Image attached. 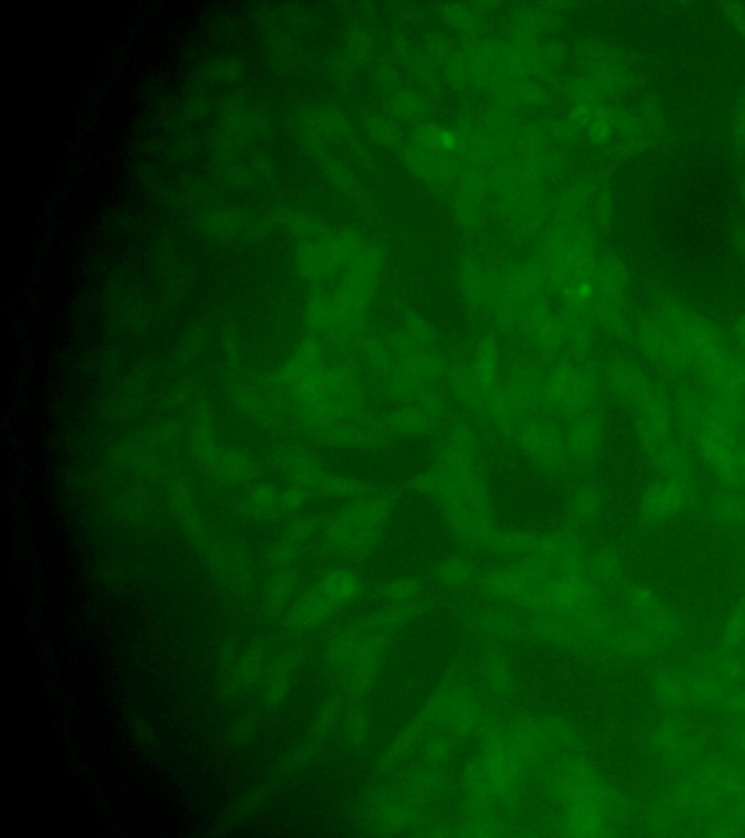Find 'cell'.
Wrapping results in <instances>:
<instances>
[{
  "mask_svg": "<svg viewBox=\"0 0 745 838\" xmlns=\"http://www.w3.org/2000/svg\"><path fill=\"white\" fill-rule=\"evenodd\" d=\"M296 389L304 418L318 434L369 418L368 388L363 375L350 364L324 365Z\"/></svg>",
  "mask_w": 745,
  "mask_h": 838,
  "instance_id": "6da1fadb",
  "label": "cell"
},
{
  "mask_svg": "<svg viewBox=\"0 0 745 838\" xmlns=\"http://www.w3.org/2000/svg\"><path fill=\"white\" fill-rule=\"evenodd\" d=\"M713 516L722 523L745 526V496L738 492H721L712 498Z\"/></svg>",
  "mask_w": 745,
  "mask_h": 838,
  "instance_id": "484cf974",
  "label": "cell"
},
{
  "mask_svg": "<svg viewBox=\"0 0 745 838\" xmlns=\"http://www.w3.org/2000/svg\"><path fill=\"white\" fill-rule=\"evenodd\" d=\"M600 395V378L579 361H560L546 373L543 410L562 418L593 411Z\"/></svg>",
  "mask_w": 745,
  "mask_h": 838,
  "instance_id": "7a4b0ae2",
  "label": "cell"
},
{
  "mask_svg": "<svg viewBox=\"0 0 745 838\" xmlns=\"http://www.w3.org/2000/svg\"><path fill=\"white\" fill-rule=\"evenodd\" d=\"M635 433L651 437H671L673 406L660 389L653 386L634 405Z\"/></svg>",
  "mask_w": 745,
  "mask_h": 838,
  "instance_id": "5bb4252c",
  "label": "cell"
},
{
  "mask_svg": "<svg viewBox=\"0 0 745 838\" xmlns=\"http://www.w3.org/2000/svg\"><path fill=\"white\" fill-rule=\"evenodd\" d=\"M260 712L258 708H251L248 712L242 714L232 730L233 743L242 745L253 740L257 732Z\"/></svg>",
  "mask_w": 745,
  "mask_h": 838,
  "instance_id": "83f0119b",
  "label": "cell"
},
{
  "mask_svg": "<svg viewBox=\"0 0 745 838\" xmlns=\"http://www.w3.org/2000/svg\"><path fill=\"white\" fill-rule=\"evenodd\" d=\"M434 464L454 467L481 466V442L473 425L456 420L445 429L436 448Z\"/></svg>",
  "mask_w": 745,
  "mask_h": 838,
  "instance_id": "52a82bcc",
  "label": "cell"
},
{
  "mask_svg": "<svg viewBox=\"0 0 745 838\" xmlns=\"http://www.w3.org/2000/svg\"><path fill=\"white\" fill-rule=\"evenodd\" d=\"M468 365L479 384L491 393L501 383L502 372H504L500 346L492 340L482 341L475 350Z\"/></svg>",
  "mask_w": 745,
  "mask_h": 838,
  "instance_id": "ffe728a7",
  "label": "cell"
},
{
  "mask_svg": "<svg viewBox=\"0 0 745 838\" xmlns=\"http://www.w3.org/2000/svg\"><path fill=\"white\" fill-rule=\"evenodd\" d=\"M518 448L536 469L550 478H561L571 469L565 432L546 416H530L514 435Z\"/></svg>",
  "mask_w": 745,
  "mask_h": 838,
  "instance_id": "3957f363",
  "label": "cell"
},
{
  "mask_svg": "<svg viewBox=\"0 0 745 838\" xmlns=\"http://www.w3.org/2000/svg\"><path fill=\"white\" fill-rule=\"evenodd\" d=\"M733 700L734 707L739 709V711L745 712V693L737 696V698L731 699Z\"/></svg>",
  "mask_w": 745,
  "mask_h": 838,
  "instance_id": "f546056e",
  "label": "cell"
},
{
  "mask_svg": "<svg viewBox=\"0 0 745 838\" xmlns=\"http://www.w3.org/2000/svg\"><path fill=\"white\" fill-rule=\"evenodd\" d=\"M738 434L707 414L705 428L696 439L702 459L726 487L742 485L738 466Z\"/></svg>",
  "mask_w": 745,
  "mask_h": 838,
  "instance_id": "277c9868",
  "label": "cell"
},
{
  "mask_svg": "<svg viewBox=\"0 0 745 838\" xmlns=\"http://www.w3.org/2000/svg\"><path fill=\"white\" fill-rule=\"evenodd\" d=\"M634 607L647 620L649 629L661 638H669L675 632L674 616L649 590L637 588L632 593Z\"/></svg>",
  "mask_w": 745,
  "mask_h": 838,
  "instance_id": "44dd1931",
  "label": "cell"
},
{
  "mask_svg": "<svg viewBox=\"0 0 745 838\" xmlns=\"http://www.w3.org/2000/svg\"><path fill=\"white\" fill-rule=\"evenodd\" d=\"M653 743H656L657 749H660L661 754L675 760V762H685L696 751L694 749L696 744H694L690 732L680 725H675V723H664L658 728L653 734Z\"/></svg>",
  "mask_w": 745,
  "mask_h": 838,
  "instance_id": "603a6c76",
  "label": "cell"
},
{
  "mask_svg": "<svg viewBox=\"0 0 745 838\" xmlns=\"http://www.w3.org/2000/svg\"><path fill=\"white\" fill-rule=\"evenodd\" d=\"M441 423V418L417 401L402 404L383 420L387 434L397 437H419L434 432Z\"/></svg>",
  "mask_w": 745,
  "mask_h": 838,
  "instance_id": "2e32d148",
  "label": "cell"
},
{
  "mask_svg": "<svg viewBox=\"0 0 745 838\" xmlns=\"http://www.w3.org/2000/svg\"><path fill=\"white\" fill-rule=\"evenodd\" d=\"M638 343L652 363L670 373H683L692 368L688 351L666 325L646 320L639 327Z\"/></svg>",
  "mask_w": 745,
  "mask_h": 838,
  "instance_id": "8992f818",
  "label": "cell"
},
{
  "mask_svg": "<svg viewBox=\"0 0 745 838\" xmlns=\"http://www.w3.org/2000/svg\"><path fill=\"white\" fill-rule=\"evenodd\" d=\"M446 383L457 404L470 414H482L489 393L479 384L468 364L451 365Z\"/></svg>",
  "mask_w": 745,
  "mask_h": 838,
  "instance_id": "d6986e66",
  "label": "cell"
},
{
  "mask_svg": "<svg viewBox=\"0 0 745 838\" xmlns=\"http://www.w3.org/2000/svg\"><path fill=\"white\" fill-rule=\"evenodd\" d=\"M738 466L739 476H742V484L745 485V443L738 444Z\"/></svg>",
  "mask_w": 745,
  "mask_h": 838,
  "instance_id": "f1b7e54d",
  "label": "cell"
},
{
  "mask_svg": "<svg viewBox=\"0 0 745 838\" xmlns=\"http://www.w3.org/2000/svg\"><path fill=\"white\" fill-rule=\"evenodd\" d=\"M308 489L296 485L287 491H274L269 485L254 488L242 502L245 516L257 521H274L290 515L308 499Z\"/></svg>",
  "mask_w": 745,
  "mask_h": 838,
  "instance_id": "9c48e42d",
  "label": "cell"
},
{
  "mask_svg": "<svg viewBox=\"0 0 745 838\" xmlns=\"http://www.w3.org/2000/svg\"><path fill=\"white\" fill-rule=\"evenodd\" d=\"M272 572L273 575L269 576L264 590V608L268 615L274 616L289 603L295 591L296 576L285 567Z\"/></svg>",
  "mask_w": 745,
  "mask_h": 838,
  "instance_id": "d4e9b609",
  "label": "cell"
},
{
  "mask_svg": "<svg viewBox=\"0 0 745 838\" xmlns=\"http://www.w3.org/2000/svg\"><path fill=\"white\" fill-rule=\"evenodd\" d=\"M737 331H738L739 340H742L745 346V315L743 316L742 320H739L737 325Z\"/></svg>",
  "mask_w": 745,
  "mask_h": 838,
  "instance_id": "4dcf8cb0",
  "label": "cell"
},
{
  "mask_svg": "<svg viewBox=\"0 0 745 838\" xmlns=\"http://www.w3.org/2000/svg\"><path fill=\"white\" fill-rule=\"evenodd\" d=\"M481 416L493 432L513 439L521 425L533 415L501 382L489 393Z\"/></svg>",
  "mask_w": 745,
  "mask_h": 838,
  "instance_id": "7c38bea8",
  "label": "cell"
},
{
  "mask_svg": "<svg viewBox=\"0 0 745 838\" xmlns=\"http://www.w3.org/2000/svg\"><path fill=\"white\" fill-rule=\"evenodd\" d=\"M671 406H673L674 421L680 432L696 442L707 421L705 396H702L696 389L683 386L675 391Z\"/></svg>",
  "mask_w": 745,
  "mask_h": 838,
  "instance_id": "e0dca14e",
  "label": "cell"
},
{
  "mask_svg": "<svg viewBox=\"0 0 745 838\" xmlns=\"http://www.w3.org/2000/svg\"><path fill=\"white\" fill-rule=\"evenodd\" d=\"M312 521L300 520L286 530L283 538L269 549L267 556H265L268 570L276 571L287 566V563L296 556L305 540L312 533Z\"/></svg>",
  "mask_w": 745,
  "mask_h": 838,
  "instance_id": "7402d4cb",
  "label": "cell"
},
{
  "mask_svg": "<svg viewBox=\"0 0 745 838\" xmlns=\"http://www.w3.org/2000/svg\"><path fill=\"white\" fill-rule=\"evenodd\" d=\"M643 453L662 478L692 480L693 462L680 444L671 437L637 435Z\"/></svg>",
  "mask_w": 745,
  "mask_h": 838,
  "instance_id": "8fae6325",
  "label": "cell"
},
{
  "mask_svg": "<svg viewBox=\"0 0 745 838\" xmlns=\"http://www.w3.org/2000/svg\"><path fill=\"white\" fill-rule=\"evenodd\" d=\"M693 498L692 480L662 478L649 485L639 501V516L649 524L678 515Z\"/></svg>",
  "mask_w": 745,
  "mask_h": 838,
  "instance_id": "5b68a950",
  "label": "cell"
},
{
  "mask_svg": "<svg viewBox=\"0 0 745 838\" xmlns=\"http://www.w3.org/2000/svg\"><path fill=\"white\" fill-rule=\"evenodd\" d=\"M605 442V424L596 411L570 420L565 432L566 452L571 466L585 467L594 464Z\"/></svg>",
  "mask_w": 745,
  "mask_h": 838,
  "instance_id": "ba28073f",
  "label": "cell"
},
{
  "mask_svg": "<svg viewBox=\"0 0 745 838\" xmlns=\"http://www.w3.org/2000/svg\"><path fill=\"white\" fill-rule=\"evenodd\" d=\"M594 571L597 572L602 579L615 580L624 571V561L619 555V552L615 549H605V551L598 552L594 558Z\"/></svg>",
  "mask_w": 745,
  "mask_h": 838,
  "instance_id": "4316f807",
  "label": "cell"
},
{
  "mask_svg": "<svg viewBox=\"0 0 745 838\" xmlns=\"http://www.w3.org/2000/svg\"><path fill=\"white\" fill-rule=\"evenodd\" d=\"M603 380L617 400L635 405L652 386L651 380L634 361L615 359L607 361Z\"/></svg>",
  "mask_w": 745,
  "mask_h": 838,
  "instance_id": "9a60e30c",
  "label": "cell"
},
{
  "mask_svg": "<svg viewBox=\"0 0 745 838\" xmlns=\"http://www.w3.org/2000/svg\"><path fill=\"white\" fill-rule=\"evenodd\" d=\"M568 503L574 519L588 523L602 515L606 503L605 492L597 485L582 484L571 492Z\"/></svg>",
  "mask_w": 745,
  "mask_h": 838,
  "instance_id": "cb8c5ba5",
  "label": "cell"
},
{
  "mask_svg": "<svg viewBox=\"0 0 745 838\" xmlns=\"http://www.w3.org/2000/svg\"><path fill=\"white\" fill-rule=\"evenodd\" d=\"M543 361H511L505 378L501 382L528 407L530 414L541 415L543 410V386L546 379Z\"/></svg>",
  "mask_w": 745,
  "mask_h": 838,
  "instance_id": "30bf717a",
  "label": "cell"
},
{
  "mask_svg": "<svg viewBox=\"0 0 745 838\" xmlns=\"http://www.w3.org/2000/svg\"><path fill=\"white\" fill-rule=\"evenodd\" d=\"M265 670V645L254 644L233 662L223 681L221 698L227 703H237L254 690Z\"/></svg>",
  "mask_w": 745,
  "mask_h": 838,
  "instance_id": "4fadbf2b",
  "label": "cell"
},
{
  "mask_svg": "<svg viewBox=\"0 0 745 838\" xmlns=\"http://www.w3.org/2000/svg\"><path fill=\"white\" fill-rule=\"evenodd\" d=\"M297 664H299V658H297L295 649L291 648L272 659L267 667V676H265V708L274 709L285 702L292 677H295Z\"/></svg>",
  "mask_w": 745,
  "mask_h": 838,
  "instance_id": "ac0fdd59",
  "label": "cell"
}]
</instances>
